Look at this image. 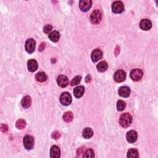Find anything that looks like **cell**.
I'll return each mask as SVG.
<instances>
[{
    "label": "cell",
    "mask_w": 158,
    "mask_h": 158,
    "mask_svg": "<svg viewBox=\"0 0 158 158\" xmlns=\"http://www.w3.org/2000/svg\"><path fill=\"white\" fill-rule=\"evenodd\" d=\"M132 122V117L129 113H124L120 117L119 123L124 128H127Z\"/></svg>",
    "instance_id": "6da1fadb"
},
{
    "label": "cell",
    "mask_w": 158,
    "mask_h": 158,
    "mask_svg": "<svg viewBox=\"0 0 158 158\" xmlns=\"http://www.w3.org/2000/svg\"><path fill=\"white\" fill-rule=\"evenodd\" d=\"M102 19V13L99 9H95L92 12L90 15V21L92 24H98Z\"/></svg>",
    "instance_id": "7a4b0ae2"
},
{
    "label": "cell",
    "mask_w": 158,
    "mask_h": 158,
    "mask_svg": "<svg viewBox=\"0 0 158 158\" xmlns=\"http://www.w3.org/2000/svg\"><path fill=\"white\" fill-rule=\"evenodd\" d=\"M112 10L116 14H120L124 11V6L122 1H116L112 3Z\"/></svg>",
    "instance_id": "3957f363"
},
{
    "label": "cell",
    "mask_w": 158,
    "mask_h": 158,
    "mask_svg": "<svg viewBox=\"0 0 158 158\" xmlns=\"http://www.w3.org/2000/svg\"><path fill=\"white\" fill-rule=\"evenodd\" d=\"M24 145L25 148L28 150H30L34 148V139L33 136L27 135L24 138Z\"/></svg>",
    "instance_id": "277c9868"
},
{
    "label": "cell",
    "mask_w": 158,
    "mask_h": 158,
    "mask_svg": "<svg viewBox=\"0 0 158 158\" xmlns=\"http://www.w3.org/2000/svg\"><path fill=\"white\" fill-rule=\"evenodd\" d=\"M60 101L64 106H69L72 102V96L69 93L64 92L60 96Z\"/></svg>",
    "instance_id": "5b68a950"
},
{
    "label": "cell",
    "mask_w": 158,
    "mask_h": 158,
    "mask_svg": "<svg viewBox=\"0 0 158 158\" xmlns=\"http://www.w3.org/2000/svg\"><path fill=\"white\" fill-rule=\"evenodd\" d=\"M35 44L36 42L34 39L29 38L27 40L25 44V48L28 53L32 54L35 51Z\"/></svg>",
    "instance_id": "8992f818"
},
{
    "label": "cell",
    "mask_w": 158,
    "mask_h": 158,
    "mask_svg": "<svg viewBox=\"0 0 158 158\" xmlns=\"http://www.w3.org/2000/svg\"><path fill=\"white\" fill-rule=\"evenodd\" d=\"M143 72L139 69H135L130 72V77L134 81H139L143 77Z\"/></svg>",
    "instance_id": "52a82bcc"
},
{
    "label": "cell",
    "mask_w": 158,
    "mask_h": 158,
    "mask_svg": "<svg viewBox=\"0 0 158 158\" xmlns=\"http://www.w3.org/2000/svg\"><path fill=\"white\" fill-rule=\"evenodd\" d=\"M92 6L91 0H82L79 2V7L83 12H87L90 9Z\"/></svg>",
    "instance_id": "ba28073f"
},
{
    "label": "cell",
    "mask_w": 158,
    "mask_h": 158,
    "mask_svg": "<svg viewBox=\"0 0 158 158\" xmlns=\"http://www.w3.org/2000/svg\"><path fill=\"white\" fill-rule=\"evenodd\" d=\"M126 78V73L123 70H119L115 72L114 75V79L117 82H122Z\"/></svg>",
    "instance_id": "9c48e42d"
},
{
    "label": "cell",
    "mask_w": 158,
    "mask_h": 158,
    "mask_svg": "<svg viewBox=\"0 0 158 158\" xmlns=\"http://www.w3.org/2000/svg\"><path fill=\"white\" fill-rule=\"evenodd\" d=\"M103 57V52L99 49H95L92 51L91 54V59L93 62L96 63L98 61Z\"/></svg>",
    "instance_id": "30bf717a"
},
{
    "label": "cell",
    "mask_w": 158,
    "mask_h": 158,
    "mask_svg": "<svg viewBox=\"0 0 158 158\" xmlns=\"http://www.w3.org/2000/svg\"><path fill=\"white\" fill-rule=\"evenodd\" d=\"M126 139L130 143L135 142L137 139V132L135 130H130L127 133Z\"/></svg>",
    "instance_id": "8fae6325"
},
{
    "label": "cell",
    "mask_w": 158,
    "mask_h": 158,
    "mask_svg": "<svg viewBox=\"0 0 158 158\" xmlns=\"http://www.w3.org/2000/svg\"><path fill=\"white\" fill-rule=\"evenodd\" d=\"M140 27L143 30H149L152 27V23L149 19H144L141 21L140 23Z\"/></svg>",
    "instance_id": "7c38bea8"
},
{
    "label": "cell",
    "mask_w": 158,
    "mask_h": 158,
    "mask_svg": "<svg viewBox=\"0 0 158 158\" xmlns=\"http://www.w3.org/2000/svg\"><path fill=\"white\" fill-rule=\"evenodd\" d=\"M57 82L58 85L62 88L66 87L69 84V80L66 76L59 75L57 79Z\"/></svg>",
    "instance_id": "4fadbf2b"
},
{
    "label": "cell",
    "mask_w": 158,
    "mask_h": 158,
    "mask_svg": "<svg viewBox=\"0 0 158 158\" xmlns=\"http://www.w3.org/2000/svg\"><path fill=\"white\" fill-rule=\"evenodd\" d=\"M119 95L123 97V98H127L129 96L130 94V88L126 86L121 87L119 89Z\"/></svg>",
    "instance_id": "5bb4252c"
},
{
    "label": "cell",
    "mask_w": 158,
    "mask_h": 158,
    "mask_svg": "<svg viewBox=\"0 0 158 158\" xmlns=\"http://www.w3.org/2000/svg\"><path fill=\"white\" fill-rule=\"evenodd\" d=\"M27 67L30 72H34L38 68V63L35 59H30L27 62Z\"/></svg>",
    "instance_id": "9a60e30c"
},
{
    "label": "cell",
    "mask_w": 158,
    "mask_h": 158,
    "mask_svg": "<svg viewBox=\"0 0 158 158\" xmlns=\"http://www.w3.org/2000/svg\"><path fill=\"white\" fill-rule=\"evenodd\" d=\"M60 149L58 146H52L50 150V156L52 158H58L61 156Z\"/></svg>",
    "instance_id": "2e32d148"
},
{
    "label": "cell",
    "mask_w": 158,
    "mask_h": 158,
    "mask_svg": "<svg viewBox=\"0 0 158 158\" xmlns=\"http://www.w3.org/2000/svg\"><path fill=\"white\" fill-rule=\"evenodd\" d=\"M84 92H85V88L83 86L77 87L74 88V91H73L74 96L77 98H81V97L83 95Z\"/></svg>",
    "instance_id": "e0dca14e"
},
{
    "label": "cell",
    "mask_w": 158,
    "mask_h": 158,
    "mask_svg": "<svg viewBox=\"0 0 158 158\" xmlns=\"http://www.w3.org/2000/svg\"><path fill=\"white\" fill-rule=\"evenodd\" d=\"M32 100L29 96H24L22 100L21 104L24 108H28L31 106Z\"/></svg>",
    "instance_id": "ac0fdd59"
},
{
    "label": "cell",
    "mask_w": 158,
    "mask_h": 158,
    "mask_svg": "<svg viewBox=\"0 0 158 158\" xmlns=\"http://www.w3.org/2000/svg\"><path fill=\"white\" fill-rule=\"evenodd\" d=\"M48 77L45 73L43 72H39L35 75L36 80L39 82H44L46 81Z\"/></svg>",
    "instance_id": "d6986e66"
},
{
    "label": "cell",
    "mask_w": 158,
    "mask_h": 158,
    "mask_svg": "<svg viewBox=\"0 0 158 158\" xmlns=\"http://www.w3.org/2000/svg\"><path fill=\"white\" fill-rule=\"evenodd\" d=\"M50 40L52 42H57L59 40L60 38V34L59 32L54 30L52 31L51 34H50L49 36H48Z\"/></svg>",
    "instance_id": "ffe728a7"
},
{
    "label": "cell",
    "mask_w": 158,
    "mask_h": 158,
    "mask_svg": "<svg viewBox=\"0 0 158 158\" xmlns=\"http://www.w3.org/2000/svg\"><path fill=\"white\" fill-rule=\"evenodd\" d=\"M82 135L84 139H90V138H91L93 135V132L92 129L91 128L87 127L85 128H84V130H83Z\"/></svg>",
    "instance_id": "44dd1931"
},
{
    "label": "cell",
    "mask_w": 158,
    "mask_h": 158,
    "mask_svg": "<svg viewBox=\"0 0 158 158\" xmlns=\"http://www.w3.org/2000/svg\"><path fill=\"white\" fill-rule=\"evenodd\" d=\"M73 119H74V115H73V113L71 111L65 112L63 115V119L67 123L72 122Z\"/></svg>",
    "instance_id": "7402d4cb"
},
{
    "label": "cell",
    "mask_w": 158,
    "mask_h": 158,
    "mask_svg": "<svg viewBox=\"0 0 158 158\" xmlns=\"http://www.w3.org/2000/svg\"><path fill=\"white\" fill-rule=\"evenodd\" d=\"M108 65L106 61H101L98 65H97L96 68L98 71L100 72H103L108 69Z\"/></svg>",
    "instance_id": "603a6c76"
},
{
    "label": "cell",
    "mask_w": 158,
    "mask_h": 158,
    "mask_svg": "<svg viewBox=\"0 0 158 158\" xmlns=\"http://www.w3.org/2000/svg\"><path fill=\"white\" fill-rule=\"evenodd\" d=\"M139 156V151L136 149H130L127 153V157L130 158H136Z\"/></svg>",
    "instance_id": "cb8c5ba5"
},
{
    "label": "cell",
    "mask_w": 158,
    "mask_h": 158,
    "mask_svg": "<svg viewBox=\"0 0 158 158\" xmlns=\"http://www.w3.org/2000/svg\"><path fill=\"white\" fill-rule=\"evenodd\" d=\"M26 126V122L25 120L22 119H20L17 120L15 123V127L18 129H23Z\"/></svg>",
    "instance_id": "d4e9b609"
},
{
    "label": "cell",
    "mask_w": 158,
    "mask_h": 158,
    "mask_svg": "<svg viewBox=\"0 0 158 158\" xmlns=\"http://www.w3.org/2000/svg\"><path fill=\"white\" fill-rule=\"evenodd\" d=\"M126 108V103L122 100H119L117 103V108L119 111H122Z\"/></svg>",
    "instance_id": "484cf974"
},
{
    "label": "cell",
    "mask_w": 158,
    "mask_h": 158,
    "mask_svg": "<svg viewBox=\"0 0 158 158\" xmlns=\"http://www.w3.org/2000/svg\"><path fill=\"white\" fill-rule=\"evenodd\" d=\"M83 157H95V153L92 149H88L84 152L83 155Z\"/></svg>",
    "instance_id": "4316f807"
},
{
    "label": "cell",
    "mask_w": 158,
    "mask_h": 158,
    "mask_svg": "<svg viewBox=\"0 0 158 158\" xmlns=\"http://www.w3.org/2000/svg\"><path fill=\"white\" fill-rule=\"evenodd\" d=\"M81 80H82V77H81L80 76H79V75L76 76L75 77H74L71 81V86H74V85H77L79 84L80 82H81Z\"/></svg>",
    "instance_id": "83f0119b"
},
{
    "label": "cell",
    "mask_w": 158,
    "mask_h": 158,
    "mask_svg": "<svg viewBox=\"0 0 158 158\" xmlns=\"http://www.w3.org/2000/svg\"><path fill=\"white\" fill-rule=\"evenodd\" d=\"M52 30V26L51 25H46L43 28V32L45 34H49L50 32Z\"/></svg>",
    "instance_id": "f1b7e54d"
},
{
    "label": "cell",
    "mask_w": 158,
    "mask_h": 158,
    "mask_svg": "<svg viewBox=\"0 0 158 158\" xmlns=\"http://www.w3.org/2000/svg\"><path fill=\"white\" fill-rule=\"evenodd\" d=\"M51 137H52L53 139L57 140V139H59V137H60V133H59L58 131H54V132H52V135H51Z\"/></svg>",
    "instance_id": "f546056e"
},
{
    "label": "cell",
    "mask_w": 158,
    "mask_h": 158,
    "mask_svg": "<svg viewBox=\"0 0 158 158\" xmlns=\"http://www.w3.org/2000/svg\"><path fill=\"white\" fill-rule=\"evenodd\" d=\"M85 148L83 147H82V148H80L77 149V155L78 156H81V155H83L84 154V152H85Z\"/></svg>",
    "instance_id": "4dcf8cb0"
},
{
    "label": "cell",
    "mask_w": 158,
    "mask_h": 158,
    "mask_svg": "<svg viewBox=\"0 0 158 158\" xmlns=\"http://www.w3.org/2000/svg\"><path fill=\"white\" fill-rule=\"evenodd\" d=\"M1 130L3 133H5L8 130V127L6 124H1Z\"/></svg>",
    "instance_id": "1f68e13d"
},
{
    "label": "cell",
    "mask_w": 158,
    "mask_h": 158,
    "mask_svg": "<svg viewBox=\"0 0 158 158\" xmlns=\"http://www.w3.org/2000/svg\"><path fill=\"white\" fill-rule=\"evenodd\" d=\"M45 46H46V43L44 42H42L41 44H40V46L38 47V51H43L44 50V48H45Z\"/></svg>",
    "instance_id": "d6a6232c"
},
{
    "label": "cell",
    "mask_w": 158,
    "mask_h": 158,
    "mask_svg": "<svg viewBox=\"0 0 158 158\" xmlns=\"http://www.w3.org/2000/svg\"><path fill=\"white\" fill-rule=\"evenodd\" d=\"M114 52H115V54H116V56L119 54V52H120V47L119 46H116Z\"/></svg>",
    "instance_id": "836d02e7"
},
{
    "label": "cell",
    "mask_w": 158,
    "mask_h": 158,
    "mask_svg": "<svg viewBox=\"0 0 158 158\" xmlns=\"http://www.w3.org/2000/svg\"><path fill=\"white\" fill-rule=\"evenodd\" d=\"M91 76L90 75H88L87 76V77H86V79H85V81H86V82L87 83H89V82H90V81H91Z\"/></svg>",
    "instance_id": "e575fe53"
}]
</instances>
